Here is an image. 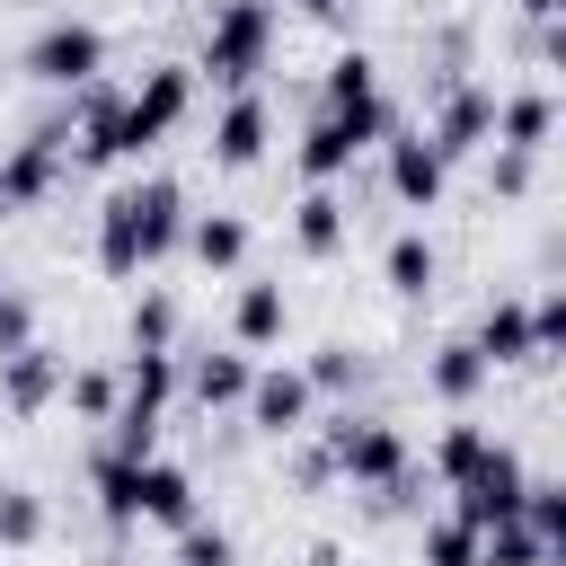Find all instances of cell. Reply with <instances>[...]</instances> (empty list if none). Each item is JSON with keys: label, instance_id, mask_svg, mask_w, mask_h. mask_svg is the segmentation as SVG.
<instances>
[{"label": "cell", "instance_id": "cell-11", "mask_svg": "<svg viewBox=\"0 0 566 566\" xmlns=\"http://www.w3.org/2000/svg\"><path fill=\"white\" fill-rule=\"evenodd\" d=\"M133 513H142V522L186 531V522H195V478H186L177 460H159V451H150V460H142V486H133Z\"/></svg>", "mask_w": 566, "mask_h": 566}, {"label": "cell", "instance_id": "cell-7", "mask_svg": "<svg viewBox=\"0 0 566 566\" xmlns=\"http://www.w3.org/2000/svg\"><path fill=\"white\" fill-rule=\"evenodd\" d=\"M522 486H531V478H522V460L495 442V451H486L451 495H460V522H469V531H486V522H513V513H522Z\"/></svg>", "mask_w": 566, "mask_h": 566}, {"label": "cell", "instance_id": "cell-5", "mask_svg": "<svg viewBox=\"0 0 566 566\" xmlns=\"http://www.w3.org/2000/svg\"><path fill=\"white\" fill-rule=\"evenodd\" d=\"M27 71H35L44 88H80V80L106 71V35H97L88 18H53V27L27 44Z\"/></svg>", "mask_w": 566, "mask_h": 566}, {"label": "cell", "instance_id": "cell-38", "mask_svg": "<svg viewBox=\"0 0 566 566\" xmlns=\"http://www.w3.org/2000/svg\"><path fill=\"white\" fill-rule=\"evenodd\" d=\"M301 9H318V18H336V9H354V0H301Z\"/></svg>", "mask_w": 566, "mask_h": 566}, {"label": "cell", "instance_id": "cell-20", "mask_svg": "<svg viewBox=\"0 0 566 566\" xmlns=\"http://www.w3.org/2000/svg\"><path fill=\"white\" fill-rule=\"evenodd\" d=\"M186 389H195V407H239L248 398V354H203L186 371Z\"/></svg>", "mask_w": 566, "mask_h": 566}, {"label": "cell", "instance_id": "cell-23", "mask_svg": "<svg viewBox=\"0 0 566 566\" xmlns=\"http://www.w3.org/2000/svg\"><path fill=\"white\" fill-rule=\"evenodd\" d=\"M522 522H531V531H539V548L557 557V548H566V486L531 478V486H522Z\"/></svg>", "mask_w": 566, "mask_h": 566}, {"label": "cell", "instance_id": "cell-34", "mask_svg": "<svg viewBox=\"0 0 566 566\" xmlns=\"http://www.w3.org/2000/svg\"><path fill=\"white\" fill-rule=\"evenodd\" d=\"M27 336H35V310H27L18 292H0V354H18Z\"/></svg>", "mask_w": 566, "mask_h": 566}, {"label": "cell", "instance_id": "cell-33", "mask_svg": "<svg viewBox=\"0 0 566 566\" xmlns=\"http://www.w3.org/2000/svg\"><path fill=\"white\" fill-rule=\"evenodd\" d=\"M62 398H71L80 416H115V380H106V371H71V380H62Z\"/></svg>", "mask_w": 566, "mask_h": 566}, {"label": "cell", "instance_id": "cell-16", "mask_svg": "<svg viewBox=\"0 0 566 566\" xmlns=\"http://www.w3.org/2000/svg\"><path fill=\"white\" fill-rule=\"evenodd\" d=\"M486 371H495V363H486V354H478L469 336H460V345H442V354L424 363V380H433V398H451V407H460V398H478V389H486Z\"/></svg>", "mask_w": 566, "mask_h": 566}, {"label": "cell", "instance_id": "cell-4", "mask_svg": "<svg viewBox=\"0 0 566 566\" xmlns=\"http://www.w3.org/2000/svg\"><path fill=\"white\" fill-rule=\"evenodd\" d=\"M327 469H345L354 486H389V478L407 469V442H398V424L336 416V424H327Z\"/></svg>", "mask_w": 566, "mask_h": 566}, {"label": "cell", "instance_id": "cell-1", "mask_svg": "<svg viewBox=\"0 0 566 566\" xmlns=\"http://www.w3.org/2000/svg\"><path fill=\"white\" fill-rule=\"evenodd\" d=\"M186 230V203H177V186L168 177H150V186H124L106 212H97V265L106 274H142V265H159L168 256V239Z\"/></svg>", "mask_w": 566, "mask_h": 566}, {"label": "cell", "instance_id": "cell-3", "mask_svg": "<svg viewBox=\"0 0 566 566\" xmlns=\"http://www.w3.org/2000/svg\"><path fill=\"white\" fill-rule=\"evenodd\" d=\"M265 44H274V9H265V0H230V9L212 18V35H203V71H212L221 88H239V80L265 71Z\"/></svg>", "mask_w": 566, "mask_h": 566}, {"label": "cell", "instance_id": "cell-39", "mask_svg": "<svg viewBox=\"0 0 566 566\" xmlns=\"http://www.w3.org/2000/svg\"><path fill=\"white\" fill-rule=\"evenodd\" d=\"M0 212H18V203H9V186H0Z\"/></svg>", "mask_w": 566, "mask_h": 566}, {"label": "cell", "instance_id": "cell-12", "mask_svg": "<svg viewBox=\"0 0 566 566\" xmlns=\"http://www.w3.org/2000/svg\"><path fill=\"white\" fill-rule=\"evenodd\" d=\"M53 389H62V363H53V354H44L35 336H27L18 354H0V398H9L18 416H35V407H44Z\"/></svg>", "mask_w": 566, "mask_h": 566}, {"label": "cell", "instance_id": "cell-6", "mask_svg": "<svg viewBox=\"0 0 566 566\" xmlns=\"http://www.w3.org/2000/svg\"><path fill=\"white\" fill-rule=\"evenodd\" d=\"M186 97H195V80L186 71H150L124 106H115V159H133V150H150L177 115H186Z\"/></svg>", "mask_w": 566, "mask_h": 566}, {"label": "cell", "instance_id": "cell-14", "mask_svg": "<svg viewBox=\"0 0 566 566\" xmlns=\"http://www.w3.org/2000/svg\"><path fill=\"white\" fill-rule=\"evenodd\" d=\"M256 150H265V97H239V106L212 124V159H221V168H248Z\"/></svg>", "mask_w": 566, "mask_h": 566}, {"label": "cell", "instance_id": "cell-30", "mask_svg": "<svg viewBox=\"0 0 566 566\" xmlns=\"http://www.w3.org/2000/svg\"><path fill=\"white\" fill-rule=\"evenodd\" d=\"M345 97H371V53H336L327 62V106H345Z\"/></svg>", "mask_w": 566, "mask_h": 566}, {"label": "cell", "instance_id": "cell-35", "mask_svg": "<svg viewBox=\"0 0 566 566\" xmlns=\"http://www.w3.org/2000/svg\"><path fill=\"white\" fill-rule=\"evenodd\" d=\"M495 186L522 195V186H531V150H504V159H495Z\"/></svg>", "mask_w": 566, "mask_h": 566}, {"label": "cell", "instance_id": "cell-9", "mask_svg": "<svg viewBox=\"0 0 566 566\" xmlns=\"http://www.w3.org/2000/svg\"><path fill=\"white\" fill-rule=\"evenodd\" d=\"M442 177H451V159H442L424 133H398V142H389V195H398L407 212H433V203H442Z\"/></svg>", "mask_w": 566, "mask_h": 566}, {"label": "cell", "instance_id": "cell-24", "mask_svg": "<svg viewBox=\"0 0 566 566\" xmlns=\"http://www.w3.org/2000/svg\"><path fill=\"white\" fill-rule=\"evenodd\" d=\"M133 486H142V460L97 451V504H106V522H142V513H133Z\"/></svg>", "mask_w": 566, "mask_h": 566}, {"label": "cell", "instance_id": "cell-31", "mask_svg": "<svg viewBox=\"0 0 566 566\" xmlns=\"http://www.w3.org/2000/svg\"><path fill=\"white\" fill-rule=\"evenodd\" d=\"M168 336H177V310H168V301H159V292H150V301H142V310H133V354H159V345H168Z\"/></svg>", "mask_w": 566, "mask_h": 566}, {"label": "cell", "instance_id": "cell-22", "mask_svg": "<svg viewBox=\"0 0 566 566\" xmlns=\"http://www.w3.org/2000/svg\"><path fill=\"white\" fill-rule=\"evenodd\" d=\"M389 292H407V301L433 292V248H424V230H398V239H389Z\"/></svg>", "mask_w": 566, "mask_h": 566}, {"label": "cell", "instance_id": "cell-27", "mask_svg": "<svg viewBox=\"0 0 566 566\" xmlns=\"http://www.w3.org/2000/svg\"><path fill=\"white\" fill-rule=\"evenodd\" d=\"M566 345V292H539L531 301V363H548Z\"/></svg>", "mask_w": 566, "mask_h": 566}, {"label": "cell", "instance_id": "cell-18", "mask_svg": "<svg viewBox=\"0 0 566 566\" xmlns=\"http://www.w3.org/2000/svg\"><path fill=\"white\" fill-rule=\"evenodd\" d=\"M548 124H557V106H548L539 88L495 106V142H504V150H539V142H548Z\"/></svg>", "mask_w": 566, "mask_h": 566}, {"label": "cell", "instance_id": "cell-28", "mask_svg": "<svg viewBox=\"0 0 566 566\" xmlns=\"http://www.w3.org/2000/svg\"><path fill=\"white\" fill-rule=\"evenodd\" d=\"M35 531H44V504H35L27 486H9V495H0V548H27Z\"/></svg>", "mask_w": 566, "mask_h": 566}, {"label": "cell", "instance_id": "cell-40", "mask_svg": "<svg viewBox=\"0 0 566 566\" xmlns=\"http://www.w3.org/2000/svg\"><path fill=\"white\" fill-rule=\"evenodd\" d=\"M0 292H9V283H0Z\"/></svg>", "mask_w": 566, "mask_h": 566}, {"label": "cell", "instance_id": "cell-37", "mask_svg": "<svg viewBox=\"0 0 566 566\" xmlns=\"http://www.w3.org/2000/svg\"><path fill=\"white\" fill-rule=\"evenodd\" d=\"M513 9H531V18H557V9H566V0H513Z\"/></svg>", "mask_w": 566, "mask_h": 566}, {"label": "cell", "instance_id": "cell-26", "mask_svg": "<svg viewBox=\"0 0 566 566\" xmlns=\"http://www.w3.org/2000/svg\"><path fill=\"white\" fill-rule=\"evenodd\" d=\"M424 566H478V531L451 513V522H433L424 531Z\"/></svg>", "mask_w": 566, "mask_h": 566}, {"label": "cell", "instance_id": "cell-13", "mask_svg": "<svg viewBox=\"0 0 566 566\" xmlns=\"http://www.w3.org/2000/svg\"><path fill=\"white\" fill-rule=\"evenodd\" d=\"M53 177H62V133H53V124H44L35 142H18V150L0 159V186H9V203H35V195H44Z\"/></svg>", "mask_w": 566, "mask_h": 566}, {"label": "cell", "instance_id": "cell-32", "mask_svg": "<svg viewBox=\"0 0 566 566\" xmlns=\"http://www.w3.org/2000/svg\"><path fill=\"white\" fill-rule=\"evenodd\" d=\"M354 380H363V354H354V345H318L310 389H354Z\"/></svg>", "mask_w": 566, "mask_h": 566}, {"label": "cell", "instance_id": "cell-2", "mask_svg": "<svg viewBox=\"0 0 566 566\" xmlns=\"http://www.w3.org/2000/svg\"><path fill=\"white\" fill-rule=\"evenodd\" d=\"M389 133V115H380V88L371 97H345V106H327L318 124H310V142H301V177L310 186H327L336 168H354V150H371Z\"/></svg>", "mask_w": 566, "mask_h": 566}, {"label": "cell", "instance_id": "cell-17", "mask_svg": "<svg viewBox=\"0 0 566 566\" xmlns=\"http://www.w3.org/2000/svg\"><path fill=\"white\" fill-rule=\"evenodd\" d=\"M283 318H292V301H283V283H248V292H239V310H230V327H239V345H274V336H283Z\"/></svg>", "mask_w": 566, "mask_h": 566}, {"label": "cell", "instance_id": "cell-36", "mask_svg": "<svg viewBox=\"0 0 566 566\" xmlns=\"http://www.w3.org/2000/svg\"><path fill=\"white\" fill-rule=\"evenodd\" d=\"M310 566H345V548H336V539H318V548H310Z\"/></svg>", "mask_w": 566, "mask_h": 566}, {"label": "cell", "instance_id": "cell-10", "mask_svg": "<svg viewBox=\"0 0 566 566\" xmlns=\"http://www.w3.org/2000/svg\"><path fill=\"white\" fill-rule=\"evenodd\" d=\"M486 133H495V88H451V97H442V124H433L424 142H433L442 159H469Z\"/></svg>", "mask_w": 566, "mask_h": 566}, {"label": "cell", "instance_id": "cell-19", "mask_svg": "<svg viewBox=\"0 0 566 566\" xmlns=\"http://www.w3.org/2000/svg\"><path fill=\"white\" fill-rule=\"evenodd\" d=\"M292 239L310 248V256H336L345 248V203L318 186V195H301V212H292Z\"/></svg>", "mask_w": 566, "mask_h": 566}, {"label": "cell", "instance_id": "cell-25", "mask_svg": "<svg viewBox=\"0 0 566 566\" xmlns=\"http://www.w3.org/2000/svg\"><path fill=\"white\" fill-rule=\"evenodd\" d=\"M486 451H495V442H486V433H478V424H451V433H442V442H433V469H442V478H451V486H460V478H469V469H478V460H486Z\"/></svg>", "mask_w": 566, "mask_h": 566}, {"label": "cell", "instance_id": "cell-21", "mask_svg": "<svg viewBox=\"0 0 566 566\" xmlns=\"http://www.w3.org/2000/svg\"><path fill=\"white\" fill-rule=\"evenodd\" d=\"M186 248H195V256L221 274V265H239V256H248V221H230V212H203V221L186 230Z\"/></svg>", "mask_w": 566, "mask_h": 566}, {"label": "cell", "instance_id": "cell-8", "mask_svg": "<svg viewBox=\"0 0 566 566\" xmlns=\"http://www.w3.org/2000/svg\"><path fill=\"white\" fill-rule=\"evenodd\" d=\"M310 398H318L310 371H248V398L239 407H248L256 433H301L310 424Z\"/></svg>", "mask_w": 566, "mask_h": 566}, {"label": "cell", "instance_id": "cell-29", "mask_svg": "<svg viewBox=\"0 0 566 566\" xmlns=\"http://www.w3.org/2000/svg\"><path fill=\"white\" fill-rule=\"evenodd\" d=\"M239 548H230V531L221 522H186V539H177V566H230Z\"/></svg>", "mask_w": 566, "mask_h": 566}, {"label": "cell", "instance_id": "cell-15", "mask_svg": "<svg viewBox=\"0 0 566 566\" xmlns=\"http://www.w3.org/2000/svg\"><path fill=\"white\" fill-rule=\"evenodd\" d=\"M469 345H478L486 363H531V310H522V301H495Z\"/></svg>", "mask_w": 566, "mask_h": 566}]
</instances>
